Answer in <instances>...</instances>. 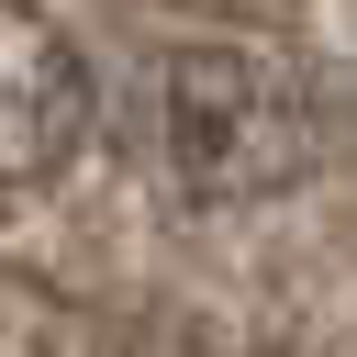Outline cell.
I'll use <instances>...</instances> for the list:
<instances>
[{
  "label": "cell",
  "instance_id": "6da1fadb",
  "mask_svg": "<svg viewBox=\"0 0 357 357\" xmlns=\"http://www.w3.org/2000/svg\"><path fill=\"white\" fill-rule=\"evenodd\" d=\"M156 156H167L178 201H268L312 167V112H301L290 67H268L245 45H178L156 78Z\"/></svg>",
  "mask_w": 357,
  "mask_h": 357
},
{
  "label": "cell",
  "instance_id": "7a4b0ae2",
  "mask_svg": "<svg viewBox=\"0 0 357 357\" xmlns=\"http://www.w3.org/2000/svg\"><path fill=\"white\" fill-rule=\"evenodd\" d=\"M89 123H100V78H89L78 33L45 0H0V190L67 178Z\"/></svg>",
  "mask_w": 357,
  "mask_h": 357
}]
</instances>
